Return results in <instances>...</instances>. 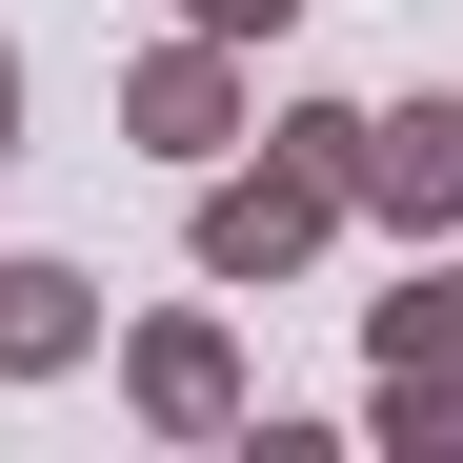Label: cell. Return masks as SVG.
I'll return each instance as SVG.
<instances>
[{
    "mask_svg": "<svg viewBox=\"0 0 463 463\" xmlns=\"http://www.w3.org/2000/svg\"><path fill=\"white\" fill-rule=\"evenodd\" d=\"M323 222H343V162L262 121V162H202V222H182V242H202V282H302Z\"/></svg>",
    "mask_w": 463,
    "mask_h": 463,
    "instance_id": "obj_1",
    "label": "cell"
},
{
    "mask_svg": "<svg viewBox=\"0 0 463 463\" xmlns=\"http://www.w3.org/2000/svg\"><path fill=\"white\" fill-rule=\"evenodd\" d=\"M242 121H262V101H242V41L182 21V41L121 61V141H141V162H242Z\"/></svg>",
    "mask_w": 463,
    "mask_h": 463,
    "instance_id": "obj_2",
    "label": "cell"
},
{
    "mask_svg": "<svg viewBox=\"0 0 463 463\" xmlns=\"http://www.w3.org/2000/svg\"><path fill=\"white\" fill-rule=\"evenodd\" d=\"M363 343H383V443H463V262H403Z\"/></svg>",
    "mask_w": 463,
    "mask_h": 463,
    "instance_id": "obj_3",
    "label": "cell"
},
{
    "mask_svg": "<svg viewBox=\"0 0 463 463\" xmlns=\"http://www.w3.org/2000/svg\"><path fill=\"white\" fill-rule=\"evenodd\" d=\"M121 403L162 423V443H222V423H242V343H222L202 302H162V323L121 343Z\"/></svg>",
    "mask_w": 463,
    "mask_h": 463,
    "instance_id": "obj_4",
    "label": "cell"
},
{
    "mask_svg": "<svg viewBox=\"0 0 463 463\" xmlns=\"http://www.w3.org/2000/svg\"><path fill=\"white\" fill-rule=\"evenodd\" d=\"M343 202H383L403 242H443V222H463V101H383L363 162H343Z\"/></svg>",
    "mask_w": 463,
    "mask_h": 463,
    "instance_id": "obj_5",
    "label": "cell"
},
{
    "mask_svg": "<svg viewBox=\"0 0 463 463\" xmlns=\"http://www.w3.org/2000/svg\"><path fill=\"white\" fill-rule=\"evenodd\" d=\"M61 363H101V282L81 262H0V383H61Z\"/></svg>",
    "mask_w": 463,
    "mask_h": 463,
    "instance_id": "obj_6",
    "label": "cell"
},
{
    "mask_svg": "<svg viewBox=\"0 0 463 463\" xmlns=\"http://www.w3.org/2000/svg\"><path fill=\"white\" fill-rule=\"evenodd\" d=\"M182 21H202V41H282L302 0H182Z\"/></svg>",
    "mask_w": 463,
    "mask_h": 463,
    "instance_id": "obj_7",
    "label": "cell"
},
{
    "mask_svg": "<svg viewBox=\"0 0 463 463\" xmlns=\"http://www.w3.org/2000/svg\"><path fill=\"white\" fill-rule=\"evenodd\" d=\"M0 162H21V41H0Z\"/></svg>",
    "mask_w": 463,
    "mask_h": 463,
    "instance_id": "obj_8",
    "label": "cell"
}]
</instances>
